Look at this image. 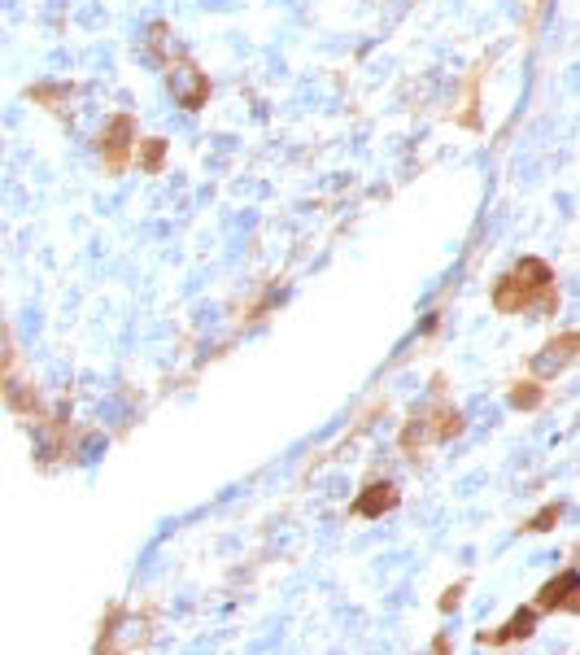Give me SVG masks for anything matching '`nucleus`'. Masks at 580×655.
Wrapping results in <instances>:
<instances>
[{
	"mask_svg": "<svg viewBox=\"0 0 580 655\" xmlns=\"http://www.w3.org/2000/svg\"><path fill=\"white\" fill-rule=\"evenodd\" d=\"M559 516H563V503H546L533 520L524 524V529H528V533H546V529H554V520H559Z\"/></svg>",
	"mask_w": 580,
	"mask_h": 655,
	"instance_id": "obj_10",
	"label": "nucleus"
},
{
	"mask_svg": "<svg viewBox=\"0 0 580 655\" xmlns=\"http://www.w3.org/2000/svg\"><path fill=\"white\" fill-rule=\"evenodd\" d=\"M96 149H101V162L110 175H123L131 153H136V118L131 114H114L110 123L101 127V140H96Z\"/></svg>",
	"mask_w": 580,
	"mask_h": 655,
	"instance_id": "obj_2",
	"label": "nucleus"
},
{
	"mask_svg": "<svg viewBox=\"0 0 580 655\" xmlns=\"http://www.w3.org/2000/svg\"><path fill=\"white\" fill-rule=\"evenodd\" d=\"M205 97H210V79H205L201 70H192V79H188V92H184V97H179V105H184V110H201V105H205Z\"/></svg>",
	"mask_w": 580,
	"mask_h": 655,
	"instance_id": "obj_9",
	"label": "nucleus"
},
{
	"mask_svg": "<svg viewBox=\"0 0 580 655\" xmlns=\"http://www.w3.org/2000/svg\"><path fill=\"white\" fill-rule=\"evenodd\" d=\"M541 398H546L541 380H519V385L511 389V407H515V411H537Z\"/></svg>",
	"mask_w": 580,
	"mask_h": 655,
	"instance_id": "obj_8",
	"label": "nucleus"
},
{
	"mask_svg": "<svg viewBox=\"0 0 580 655\" xmlns=\"http://www.w3.org/2000/svg\"><path fill=\"white\" fill-rule=\"evenodd\" d=\"M166 140L162 136H149V140H140L136 145V158H140V171L144 175H162V166H166Z\"/></svg>",
	"mask_w": 580,
	"mask_h": 655,
	"instance_id": "obj_7",
	"label": "nucleus"
},
{
	"mask_svg": "<svg viewBox=\"0 0 580 655\" xmlns=\"http://www.w3.org/2000/svg\"><path fill=\"white\" fill-rule=\"evenodd\" d=\"M537 612H541V607H519V612H515L502 629H485V634H480V647H502V642L528 638V634L537 629Z\"/></svg>",
	"mask_w": 580,
	"mask_h": 655,
	"instance_id": "obj_6",
	"label": "nucleus"
},
{
	"mask_svg": "<svg viewBox=\"0 0 580 655\" xmlns=\"http://www.w3.org/2000/svg\"><path fill=\"white\" fill-rule=\"evenodd\" d=\"M576 590H580V573H576V568H567V573L550 577L546 586L537 590V607H541V612H559V607L567 612V603L576 599Z\"/></svg>",
	"mask_w": 580,
	"mask_h": 655,
	"instance_id": "obj_5",
	"label": "nucleus"
},
{
	"mask_svg": "<svg viewBox=\"0 0 580 655\" xmlns=\"http://www.w3.org/2000/svg\"><path fill=\"white\" fill-rule=\"evenodd\" d=\"M580 354V332H563V337H554V341H546V350L533 359V372L546 380V376H554V372H563L567 363H572Z\"/></svg>",
	"mask_w": 580,
	"mask_h": 655,
	"instance_id": "obj_3",
	"label": "nucleus"
},
{
	"mask_svg": "<svg viewBox=\"0 0 580 655\" xmlns=\"http://www.w3.org/2000/svg\"><path fill=\"white\" fill-rule=\"evenodd\" d=\"M567 612H580V590H576V599H572V603H567Z\"/></svg>",
	"mask_w": 580,
	"mask_h": 655,
	"instance_id": "obj_12",
	"label": "nucleus"
},
{
	"mask_svg": "<svg viewBox=\"0 0 580 655\" xmlns=\"http://www.w3.org/2000/svg\"><path fill=\"white\" fill-rule=\"evenodd\" d=\"M554 306H559V289H554V267L546 258L515 262V267L493 284V311L498 315H524V311L554 315Z\"/></svg>",
	"mask_w": 580,
	"mask_h": 655,
	"instance_id": "obj_1",
	"label": "nucleus"
},
{
	"mask_svg": "<svg viewBox=\"0 0 580 655\" xmlns=\"http://www.w3.org/2000/svg\"><path fill=\"white\" fill-rule=\"evenodd\" d=\"M463 590H467V586H463V581H458V586H454V590H445V599H441V612H454V607H458V603H463Z\"/></svg>",
	"mask_w": 580,
	"mask_h": 655,
	"instance_id": "obj_11",
	"label": "nucleus"
},
{
	"mask_svg": "<svg viewBox=\"0 0 580 655\" xmlns=\"http://www.w3.org/2000/svg\"><path fill=\"white\" fill-rule=\"evenodd\" d=\"M533 9H541V0H533Z\"/></svg>",
	"mask_w": 580,
	"mask_h": 655,
	"instance_id": "obj_13",
	"label": "nucleus"
},
{
	"mask_svg": "<svg viewBox=\"0 0 580 655\" xmlns=\"http://www.w3.org/2000/svg\"><path fill=\"white\" fill-rule=\"evenodd\" d=\"M397 503H402V494H397L393 481H371L367 490L354 498V516H362V520H380L384 511H393Z\"/></svg>",
	"mask_w": 580,
	"mask_h": 655,
	"instance_id": "obj_4",
	"label": "nucleus"
}]
</instances>
